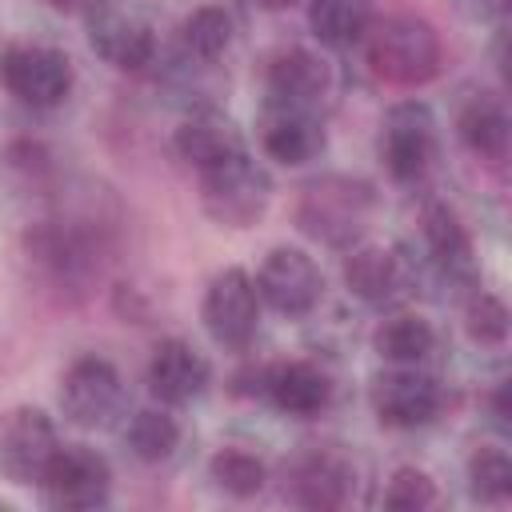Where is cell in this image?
Segmentation results:
<instances>
[{
	"instance_id": "6da1fadb",
	"label": "cell",
	"mask_w": 512,
	"mask_h": 512,
	"mask_svg": "<svg viewBox=\"0 0 512 512\" xmlns=\"http://www.w3.org/2000/svg\"><path fill=\"white\" fill-rule=\"evenodd\" d=\"M364 52L380 80L416 88L440 72V40L428 20L420 16H384L364 28Z\"/></svg>"
},
{
	"instance_id": "7a4b0ae2",
	"label": "cell",
	"mask_w": 512,
	"mask_h": 512,
	"mask_svg": "<svg viewBox=\"0 0 512 512\" xmlns=\"http://www.w3.org/2000/svg\"><path fill=\"white\" fill-rule=\"evenodd\" d=\"M200 200L204 212L224 224V228H248L264 216L268 200H272V180L268 172L240 152L200 168Z\"/></svg>"
},
{
	"instance_id": "3957f363",
	"label": "cell",
	"mask_w": 512,
	"mask_h": 512,
	"mask_svg": "<svg viewBox=\"0 0 512 512\" xmlns=\"http://www.w3.org/2000/svg\"><path fill=\"white\" fill-rule=\"evenodd\" d=\"M372 216V188L352 176H324L312 180L296 204V220L308 236L324 244H348L364 232Z\"/></svg>"
},
{
	"instance_id": "277c9868",
	"label": "cell",
	"mask_w": 512,
	"mask_h": 512,
	"mask_svg": "<svg viewBox=\"0 0 512 512\" xmlns=\"http://www.w3.org/2000/svg\"><path fill=\"white\" fill-rule=\"evenodd\" d=\"M0 84L28 108H56L72 92V60L56 48L20 44L0 56Z\"/></svg>"
},
{
	"instance_id": "5b68a950",
	"label": "cell",
	"mask_w": 512,
	"mask_h": 512,
	"mask_svg": "<svg viewBox=\"0 0 512 512\" xmlns=\"http://www.w3.org/2000/svg\"><path fill=\"white\" fill-rule=\"evenodd\" d=\"M204 328L220 348H248L260 320V292L244 268H224L204 292Z\"/></svg>"
},
{
	"instance_id": "8992f818",
	"label": "cell",
	"mask_w": 512,
	"mask_h": 512,
	"mask_svg": "<svg viewBox=\"0 0 512 512\" xmlns=\"http://www.w3.org/2000/svg\"><path fill=\"white\" fill-rule=\"evenodd\" d=\"M56 448L60 440H56V424L48 412L24 404L0 420V472L12 484H40Z\"/></svg>"
},
{
	"instance_id": "52a82bcc",
	"label": "cell",
	"mask_w": 512,
	"mask_h": 512,
	"mask_svg": "<svg viewBox=\"0 0 512 512\" xmlns=\"http://www.w3.org/2000/svg\"><path fill=\"white\" fill-rule=\"evenodd\" d=\"M40 488H44L48 504H56V508H96L108 500L112 472L100 452H92L84 444H60L44 468Z\"/></svg>"
},
{
	"instance_id": "ba28073f",
	"label": "cell",
	"mask_w": 512,
	"mask_h": 512,
	"mask_svg": "<svg viewBox=\"0 0 512 512\" xmlns=\"http://www.w3.org/2000/svg\"><path fill=\"white\" fill-rule=\"evenodd\" d=\"M256 292L284 316H304L316 308L324 292V276L316 260L300 248H272L256 272Z\"/></svg>"
},
{
	"instance_id": "9c48e42d",
	"label": "cell",
	"mask_w": 512,
	"mask_h": 512,
	"mask_svg": "<svg viewBox=\"0 0 512 512\" xmlns=\"http://www.w3.org/2000/svg\"><path fill=\"white\" fill-rule=\"evenodd\" d=\"M120 404V372L104 356H80L60 380V408L72 424L96 428Z\"/></svg>"
},
{
	"instance_id": "30bf717a",
	"label": "cell",
	"mask_w": 512,
	"mask_h": 512,
	"mask_svg": "<svg viewBox=\"0 0 512 512\" xmlns=\"http://www.w3.org/2000/svg\"><path fill=\"white\" fill-rule=\"evenodd\" d=\"M432 112L416 100H404L384 120V164L396 180H420L432 160Z\"/></svg>"
},
{
	"instance_id": "8fae6325",
	"label": "cell",
	"mask_w": 512,
	"mask_h": 512,
	"mask_svg": "<svg viewBox=\"0 0 512 512\" xmlns=\"http://www.w3.org/2000/svg\"><path fill=\"white\" fill-rule=\"evenodd\" d=\"M264 84H268V108L316 112V104L328 92V68L320 56H312L304 48H284L268 60Z\"/></svg>"
},
{
	"instance_id": "7c38bea8",
	"label": "cell",
	"mask_w": 512,
	"mask_h": 512,
	"mask_svg": "<svg viewBox=\"0 0 512 512\" xmlns=\"http://www.w3.org/2000/svg\"><path fill=\"white\" fill-rule=\"evenodd\" d=\"M372 412L388 428H420L440 412V388L432 376L420 372H384L372 384Z\"/></svg>"
},
{
	"instance_id": "4fadbf2b",
	"label": "cell",
	"mask_w": 512,
	"mask_h": 512,
	"mask_svg": "<svg viewBox=\"0 0 512 512\" xmlns=\"http://www.w3.org/2000/svg\"><path fill=\"white\" fill-rule=\"evenodd\" d=\"M88 40H92V48L108 64H116L124 72L144 68L152 60V52H156L152 28L140 16L120 12V8H108V4H100V8L88 12Z\"/></svg>"
},
{
	"instance_id": "5bb4252c",
	"label": "cell",
	"mask_w": 512,
	"mask_h": 512,
	"mask_svg": "<svg viewBox=\"0 0 512 512\" xmlns=\"http://www.w3.org/2000/svg\"><path fill=\"white\" fill-rule=\"evenodd\" d=\"M208 376H212L208 360L192 344H184V340L156 344L152 364H148V388L164 404H188V400H196L208 388Z\"/></svg>"
},
{
	"instance_id": "9a60e30c",
	"label": "cell",
	"mask_w": 512,
	"mask_h": 512,
	"mask_svg": "<svg viewBox=\"0 0 512 512\" xmlns=\"http://www.w3.org/2000/svg\"><path fill=\"white\" fill-rule=\"evenodd\" d=\"M352 464L336 452H312L296 464L292 476V500L304 508H340L352 496Z\"/></svg>"
},
{
	"instance_id": "2e32d148",
	"label": "cell",
	"mask_w": 512,
	"mask_h": 512,
	"mask_svg": "<svg viewBox=\"0 0 512 512\" xmlns=\"http://www.w3.org/2000/svg\"><path fill=\"white\" fill-rule=\"evenodd\" d=\"M260 388L288 416H316L328 404V392H332L328 388V376L320 368H312V364H300V360L268 368L260 376Z\"/></svg>"
},
{
	"instance_id": "e0dca14e",
	"label": "cell",
	"mask_w": 512,
	"mask_h": 512,
	"mask_svg": "<svg viewBox=\"0 0 512 512\" xmlns=\"http://www.w3.org/2000/svg\"><path fill=\"white\" fill-rule=\"evenodd\" d=\"M260 144L272 160L280 164H304L320 152L324 132L316 124V112H296V108H268Z\"/></svg>"
},
{
	"instance_id": "ac0fdd59",
	"label": "cell",
	"mask_w": 512,
	"mask_h": 512,
	"mask_svg": "<svg viewBox=\"0 0 512 512\" xmlns=\"http://www.w3.org/2000/svg\"><path fill=\"white\" fill-rule=\"evenodd\" d=\"M344 280L364 304H392L404 292V268L396 252L364 244L344 260Z\"/></svg>"
},
{
	"instance_id": "d6986e66",
	"label": "cell",
	"mask_w": 512,
	"mask_h": 512,
	"mask_svg": "<svg viewBox=\"0 0 512 512\" xmlns=\"http://www.w3.org/2000/svg\"><path fill=\"white\" fill-rule=\"evenodd\" d=\"M240 148H244L240 132L220 112H196L176 128V152L196 168H208V164H216V160H224Z\"/></svg>"
},
{
	"instance_id": "ffe728a7",
	"label": "cell",
	"mask_w": 512,
	"mask_h": 512,
	"mask_svg": "<svg viewBox=\"0 0 512 512\" xmlns=\"http://www.w3.org/2000/svg\"><path fill=\"white\" fill-rule=\"evenodd\" d=\"M424 240H428L432 260L448 276H468L472 272V240H468V228L460 224V216L448 204H428L424 208Z\"/></svg>"
},
{
	"instance_id": "44dd1931",
	"label": "cell",
	"mask_w": 512,
	"mask_h": 512,
	"mask_svg": "<svg viewBox=\"0 0 512 512\" xmlns=\"http://www.w3.org/2000/svg\"><path fill=\"white\" fill-rule=\"evenodd\" d=\"M456 132L484 160H504L508 152V116L492 96H472L456 116Z\"/></svg>"
},
{
	"instance_id": "7402d4cb",
	"label": "cell",
	"mask_w": 512,
	"mask_h": 512,
	"mask_svg": "<svg viewBox=\"0 0 512 512\" xmlns=\"http://www.w3.org/2000/svg\"><path fill=\"white\" fill-rule=\"evenodd\" d=\"M308 24H312L320 44L348 48L372 24V0H312L308 4Z\"/></svg>"
},
{
	"instance_id": "603a6c76",
	"label": "cell",
	"mask_w": 512,
	"mask_h": 512,
	"mask_svg": "<svg viewBox=\"0 0 512 512\" xmlns=\"http://www.w3.org/2000/svg\"><path fill=\"white\" fill-rule=\"evenodd\" d=\"M432 344H436V332L420 316H392L372 336V348L392 364H416L432 352Z\"/></svg>"
},
{
	"instance_id": "cb8c5ba5",
	"label": "cell",
	"mask_w": 512,
	"mask_h": 512,
	"mask_svg": "<svg viewBox=\"0 0 512 512\" xmlns=\"http://www.w3.org/2000/svg\"><path fill=\"white\" fill-rule=\"evenodd\" d=\"M180 40L196 60H216L228 44H232V16L216 4H204L196 12L184 16L180 24Z\"/></svg>"
},
{
	"instance_id": "d4e9b609",
	"label": "cell",
	"mask_w": 512,
	"mask_h": 512,
	"mask_svg": "<svg viewBox=\"0 0 512 512\" xmlns=\"http://www.w3.org/2000/svg\"><path fill=\"white\" fill-rule=\"evenodd\" d=\"M128 444L140 460H168L180 444V424L164 408H144L128 424Z\"/></svg>"
},
{
	"instance_id": "484cf974",
	"label": "cell",
	"mask_w": 512,
	"mask_h": 512,
	"mask_svg": "<svg viewBox=\"0 0 512 512\" xmlns=\"http://www.w3.org/2000/svg\"><path fill=\"white\" fill-rule=\"evenodd\" d=\"M208 472H212V480H216L228 496H256V492L264 488V480H268L264 460H256V456L244 452V448H224V452H216L212 464H208Z\"/></svg>"
},
{
	"instance_id": "4316f807",
	"label": "cell",
	"mask_w": 512,
	"mask_h": 512,
	"mask_svg": "<svg viewBox=\"0 0 512 512\" xmlns=\"http://www.w3.org/2000/svg\"><path fill=\"white\" fill-rule=\"evenodd\" d=\"M468 488H472L476 500L500 504L512 492V460L500 448H480L468 460Z\"/></svg>"
},
{
	"instance_id": "83f0119b",
	"label": "cell",
	"mask_w": 512,
	"mask_h": 512,
	"mask_svg": "<svg viewBox=\"0 0 512 512\" xmlns=\"http://www.w3.org/2000/svg\"><path fill=\"white\" fill-rule=\"evenodd\" d=\"M464 328L476 344H504L508 336V308L492 292H476L464 308Z\"/></svg>"
},
{
	"instance_id": "f1b7e54d",
	"label": "cell",
	"mask_w": 512,
	"mask_h": 512,
	"mask_svg": "<svg viewBox=\"0 0 512 512\" xmlns=\"http://www.w3.org/2000/svg\"><path fill=\"white\" fill-rule=\"evenodd\" d=\"M384 504L396 508V512H420V508H432L436 504V484L428 472L420 468H396L388 488H384Z\"/></svg>"
},
{
	"instance_id": "f546056e",
	"label": "cell",
	"mask_w": 512,
	"mask_h": 512,
	"mask_svg": "<svg viewBox=\"0 0 512 512\" xmlns=\"http://www.w3.org/2000/svg\"><path fill=\"white\" fill-rule=\"evenodd\" d=\"M492 412H496L500 424H508V388H504V384H500L496 396H492Z\"/></svg>"
},
{
	"instance_id": "4dcf8cb0",
	"label": "cell",
	"mask_w": 512,
	"mask_h": 512,
	"mask_svg": "<svg viewBox=\"0 0 512 512\" xmlns=\"http://www.w3.org/2000/svg\"><path fill=\"white\" fill-rule=\"evenodd\" d=\"M472 4H476V8L484 12V16H488V12H500V8H504V0H472Z\"/></svg>"
},
{
	"instance_id": "1f68e13d",
	"label": "cell",
	"mask_w": 512,
	"mask_h": 512,
	"mask_svg": "<svg viewBox=\"0 0 512 512\" xmlns=\"http://www.w3.org/2000/svg\"><path fill=\"white\" fill-rule=\"evenodd\" d=\"M256 4H260V8H288L292 0H256Z\"/></svg>"
}]
</instances>
